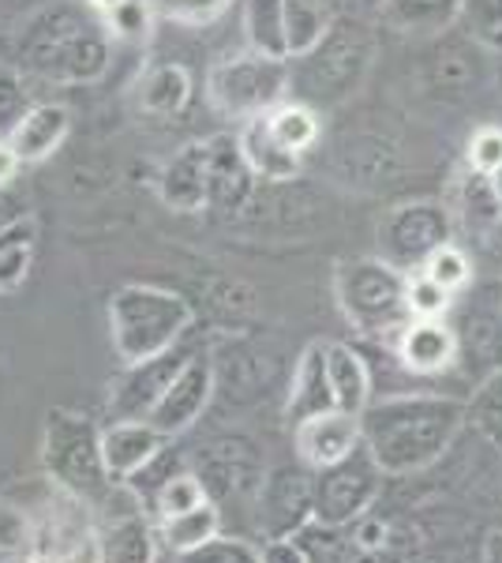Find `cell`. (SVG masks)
Masks as SVG:
<instances>
[{
    "label": "cell",
    "instance_id": "ba28073f",
    "mask_svg": "<svg viewBox=\"0 0 502 563\" xmlns=\"http://www.w3.org/2000/svg\"><path fill=\"white\" fill-rule=\"evenodd\" d=\"M450 327L458 334V368L454 376H461L469 390L488 379L491 372L502 368V286H477L454 301L450 308Z\"/></svg>",
    "mask_w": 502,
    "mask_h": 563
},
{
    "label": "cell",
    "instance_id": "5b68a950",
    "mask_svg": "<svg viewBox=\"0 0 502 563\" xmlns=\"http://www.w3.org/2000/svg\"><path fill=\"white\" fill-rule=\"evenodd\" d=\"M42 470L57 488L83 499L90 511H98L116 488L102 455V429L87 413L64 410V406L45 413Z\"/></svg>",
    "mask_w": 502,
    "mask_h": 563
},
{
    "label": "cell",
    "instance_id": "816d5d0a",
    "mask_svg": "<svg viewBox=\"0 0 502 563\" xmlns=\"http://www.w3.org/2000/svg\"><path fill=\"white\" fill-rule=\"evenodd\" d=\"M483 45H488V49H495V53H502V26H499V31H491V34H483V38H480Z\"/></svg>",
    "mask_w": 502,
    "mask_h": 563
},
{
    "label": "cell",
    "instance_id": "52a82bcc",
    "mask_svg": "<svg viewBox=\"0 0 502 563\" xmlns=\"http://www.w3.org/2000/svg\"><path fill=\"white\" fill-rule=\"evenodd\" d=\"M289 98V60L267 53H236L207 71V102L225 121H252Z\"/></svg>",
    "mask_w": 502,
    "mask_h": 563
},
{
    "label": "cell",
    "instance_id": "836d02e7",
    "mask_svg": "<svg viewBox=\"0 0 502 563\" xmlns=\"http://www.w3.org/2000/svg\"><path fill=\"white\" fill-rule=\"evenodd\" d=\"M420 275H427L435 282V286H443L450 297H461L465 289L477 282V263H472L469 252L461 249V244H443L439 252H432L427 263L420 267Z\"/></svg>",
    "mask_w": 502,
    "mask_h": 563
},
{
    "label": "cell",
    "instance_id": "4dcf8cb0",
    "mask_svg": "<svg viewBox=\"0 0 502 563\" xmlns=\"http://www.w3.org/2000/svg\"><path fill=\"white\" fill-rule=\"evenodd\" d=\"M465 424H472L495 451H502V368L480 379L465 398Z\"/></svg>",
    "mask_w": 502,
    "mask_h": 563
},
{
    "label": "cell",
    "instance_id": "db71d44e",
    "mask_svg": "<svg viewBox=\"0 0 502 563\" xmlns=\"http://www.w3.org/2000/svg\"><path fill=\"white\" fill-rule=\"evenodd\" d=\"M499 286H502V282H499Z\"/></svg>",
    "mask_w": 502,
    "mask_h": 563
},
{
    "label": "cell",
    "instance_id": "5bb4252c",
    "mask_svg": "<svg viewBox=\"0 0 502 563\" xmlns=\"http://www.w3.org/2000/svg\"><path fill=\"white\" fill-rule=\"evenodd\" d=\"M259 177L252 174L236 132H217L207 140V211L236 214L252 203Z\"/></svg>",
    "mask_w": 502,
    "mask_h": 563
},
{
    "label": "cell",
    "instance_id": "bcb514c9",
    "mask_svg": "<svg viewBox=\"0 0 502 563\" xmlns=\"http://www.w3.org/2000/svg\"><path fill=\"white\" fill-rule=\"evenodd\" d=\"M483 563H502V526L491 530L488 544H483Z\"/></svg>",
    "mask_w": 502,
    "mask_h": 563
},
{
    "label": "cell",
    "instance_id": "83f0119b",
    "mask_svg": "<svg viewBox=\"0 0 502 563\" xmlns=\"http://www.w3.org/2000/svg\"><path fill=\"white\" fill-rule=\"evenodd\" d=\"M244 38L248 49L289 60L286 53V0H244Z\"/></svg>",
    "mask_w": 502,
    "mask_h": 563
},
{
    "label": "cell",
    "instance_id": "74e56055",
    "mask_svg": "<svg viewBox=\"0 0 502 563\" xmlns=\"http://www.w3.org/2000/svg\"><path fill=\"white\" fill-rule=\"evenodd\" d=\"M31 549H34L31 511L23 504H12V499H0V552L31 556Z\"/></svg>",
    "mask_w": 502,
    "mask_h": 563
},
{
    "label": "cell",
    "instance_id": "7402d4cb",
    "mask_svg": "<svg viewBox=\"0 0 502 563\" xmlns=\"http://www.w3.org/2000/svg\"><path fill=\"white\" fill-rule=\"evenodd\" d=\"M236 140H241V151L248 158L252 174L267 180V185H286V180H293L300 174V154L289 151L286 143H278V135L267 124V113L244 121Z\"/></svg>",
    "mask_w": 502,
    "mask_h": 563
},
{
    "label": "cell",
    "instance_id": "8d00e7d4",
    "mask_svg": "<svg viewBox=\"0 0 502 563\" xmlns=\"http://www.w3.org/2000/svg\"><path fill=\"white\" fill-rule=\"evenodd\" d=\"M405 301H409V320H446L458 297H450L443 286H435L432 278L416 271V275H409Z\"/></svg>",
    "mask_w": 502,
    "mask_h": 563
},
{
    "label": "cell",
    "instance_id": "ab89813d",
    "mask_svg": "<svg viewBox=\"0 0 502 563\" xmlns=\"http://www.w3.org/2000/svg\"><path fill=\"white\" fill-rule=\"evenodd\" d=\"M465 162H469L472 174H495L502 166V129L499 124H483L469 135V147H465Z\"/></svg>",
    "mask_w": 502,
    "mask_h": 563
},
{
    "label": "cell",
    "instance_id": "c3c4849f",
    "mask_svg": "<svg viewBox=\"0 0 502 563\" xmlns=\"http://www.w3.org/2000/svg\"><path fill=\"white\" fill-rule=\"evenodd\" d=\"M491 263H495V278L502 282V225L495 238H491Z\"/></svg>",
    "mask_w": 502,
    "mask_h": 563
},
{
    "label": "cell",
    "instance_id": "d6a6232c",
    "mask_svg": "<svg viewBox=\"0 0 502 563\" xmlns=\"http://www.w3.org/2000/svg\"><path fill=\"white\" fill-rule=\"evenodd\" d=\"M207 499H210V488H207L203 474H196V470H180L177 477H169L166 485L158 488V496L150 499L147 515L154 522H161V519H172V515H180V511H191V507H203Z\"/></svg>",
    "mask_w": 502,
    "mask_h": 563
},
{
    "label": "cell",
    "instance_id": "4316f807",
    "mask_svg": "<svg viewBox=\"0 0 502 563\" xmlns=\"http://www.w3.org/2000/svg\"><path fill=\"white\" fill-rule=\"evenodd\" d=\"M334 8L331 0H286V53L289 60L312 53L319 42L326 38V31L334 26Z\"/></svg>",
    "mask_w": 502,
    "mask_h": 563
},
{
    "label": "cell",
    "instance_id": "8992f818",
    "mask_svg": "<svg viewBox=\"0 0 502 563\" xmlns=\"http://www.w3.org/2000/svg\"><path fill=\"white\" fill-rule=\"evenodd\" d=\"M409 275L379 256L345 260L334 271V297L353 331L394 342L409 323Z\"/></svg>",
    "mask_w": 502,
    "mask_h": 563
},
{
    "label": "cell",
    "instance_id": "30bf717a",
    "mask_svg": "<svg viewBox=\"0 0 502 563\" xmlns=\"http://www.w3.org/2000/svg\"><path fill=\"white\" fill-rule=\"evenodd\" d=\"M382 477L387 474L376 466L364 443L349 459L315 470V522L337 530V526L364 519L382 493Z\"/></svg>",
    "mask_w": 502,
    "mask_h": 563
},
{
    "label": "cell",
    "instance_id": "f5cc1de1",
    "mask_svg": "<svg viewBox=\"0 0 502 563\" xmlns=\"http://www.w3.org/2000/svg\"><path fill=\"white\" fill-rule=\"evenodd\" d=\"M0 563H31V556H20V552H0Z\"/></svg>",
    "mask_w": 502,
    "mask_h": 563
},
{
    "label": "cell",
    "instance_id": "ac0fdd59",
    "mask_svg": "<svg viewBox=\"0 0 502 563\" xmlns=\"http://www.w3.org/2000/svg\"><path fill=\"white\" fill-rule=\"evenodd\" d=\"M158 199L177 214L207 211V140L185 143L158 174Z\"/></svg>",
    "mask_w": 502,
    "mask_h": 563
},
{
    "label": "cell",
    "instance_id": "277c9868",
    "mask_svg": "<svg viewBox=\"0 0 502 563\" xmlns=\"http://www.w3.org/2000/svg\"><path fill=\"white\" fill-rule=\"evenodd\" d=\"M371 53H376V38L368 26L353 15H337L312 53L289 60V98L312 109L345 102L368 76Z\"/></svg>",
    "mask_w": 502,
    "mask_h": 563
},
{
    "label": "cell",
    "instance_id": "7dc6e473",
    "mask_svg": "<svg viewBox=\"0 0 502 563\" xmlns=\"http://www.w3.org/2000/svg\"><path fill=\"white\" fill-rule=\"evenodd\" d=\"M31 563H98V549L79 552V556H31Z\"/></svg>",
    "mask_w": 502,
    "mask_h": 563
},
{
    "label": "cell",
    "instance_id": "7c38bea8",
    "mask_svg": "<svg viewBox=\"0 0 502 563\" xmlns=\"http://www.w3.org/2000/svg\"><path fill=\"white\" fill-rule=\"evenodd\" d=\"M191 353L185 346L169 350V353H158L150 361H135V365H124L121 376L113 379L109 387V417L113 421H147V413L154 410L166 387L172 384L185 361Z\"/></svg>",
    "mask_w": 502,
    "mask_h": 563
},
{
    "label": "cell",
    "instance_id": "d4e9b609",
    "mask_svg": "<svg viewBox=\"0 0 502 563\" xmlns=\"http://www.w3.org/2000/svg\"><path fill=\"white\" fill-rule=\"evenodd\" d=\"M382 23L401 34H443L461 20L465 0H382Z\"/></svg>",
    "mask_w": 502,
    "mask_h": 563
},
{
    "label": "cell",
    "instance_id": "603a6c76",
    "mask_svg": "<svg viewBox=\"0 0 502 563\" xmlns=\"http://www.w3.org/2000/svg\"><path fill=\"white\" fill-rule=\"evenodd\" d=\"M326 372H331V390L334 406L345 413L360 417L371 406V368L364 361L360 350H353L349 342H326Z\"/></svg>",
    "mask_w": 502,
    "mask_h": 563
},
{
    "label": "cell",
    "instance_id": "3957f363",
    "mask_svg": "<svg viewBox=\"0 0 502 563\" xmlns=\"http://www.w3.org/2000/svg\"><path fill=\"white\" fill-rule=\"evenodd\" d=\"M109 339H113V353L124 361V365H135V361H150L158 353H169L185 342L191 320V305L172 289L161 286H143V282H132V286H121L113 297H109Z\"/></svg>",
    "mask_w": 502,
    "mask_h": 563
},
{
    "label": "cell",
    "instance_id": "f907efd6",
    "mask_svg": "<svg viewBox=\"0 0 502 563\" xmlns=\"http://www.w3.org/2000/svg\"><path fill=\"white\" fill-rule=\"evenodd\" d=\"M87 4L94 8V12H98V15H102V20H105V15L113 12L116 4H121V0H87Z\"/></svg>",
    "mask_w": 502,
    "mask_h": 563
},
{
    "label": "cell",
    "instance_id": "9a60e30c",
    "mask_svg": "<svg viewBox=\"0 0 502 563\" xmlns=\"http://www.w3.org/2000/svg\"><path fill=\"white\" fill-rule=\"evenodd\" d=\"M360 443H364L360 417L345 413V410H326V413L304 417L300 424H293V451H297L300 466H308L312 474L349 459Z\"/></svg>",
    "mask_w": 502,
    "mask_h": 563
},
{
    "label": "cell",
    "instance_id": "6da1fadb",
    "mask_svg": "<svg viewBox=\"0 0 502 563\" xmlns=\"http://www.w3.org/2000/svg\"><path fill=\"white\" fill-rule=\"evenodd\" d=\"M465 429V398L443 390H401L360 413L364 448L387 477L435 466Z\"/></svg>",
    "mask_w": 502,
    "mask_h": 563
},
{
    "label": "cell",
    "instance_id": "f6af8a7d",
    "mask_svg": "<svg viewBox=\"0 0 502 563\" xmlns=\"http://www.w3.org/2000/svg\"><path fill=\"white\" fill-rule=\"evenodd\" d=\"M20 154L12 151V143L0 140V188H12V180L20 177Z\"/></svg>",
    "mask_w": 502,
    "mask_h": 563
},
{
    "label": "cell",
    "instance_id": "e575fe53",
    "mask_svg": "<svg viewBox=\"0 0 502 563\" xmlns=\"http://www.w3.org/2000/svg\"><path fill=\"white\" fill-rule=\"evenodd\" d=\"M154 0H121L113 12L105 15V26L113 34V42H135L143 45L150 38V26H154Z\"/></svg>",
    "mask_w": 502,
    "mask_h": 563
},
{
    "label": "cell",
    "instance_id": "484cf974",
    "mask_svg": "<svg viewBox=\"0 0 502 563\" xmlns=\"http://www.w3.org/2000/svg\"><path fill=\"white\" fill-rule=\"evenodd\" d=\"M154 526H158V544H166L172 556H185V552L199 549V544L222 533V511H217L214 499H207L203 507H191V511H180Z\"/></svg>",
    "mask_w": 502,
    "mask_h": 563
},
{
    "label": "cell",
    "instance_id": "d590c367",
    "mask_svg": "<svg viewBox=\"0 0 502 563\" xmlns=\"http://www.w3.org/2000/svg\"><path fill=\"white\" fill-rule=\"evenodd\" d=\"M177 563H263V549L248 538H233V533H217L199 549L177 556Z\"/></svg>",
    "mask_w": 502,
    "mask_h": 563
},
{
    "label": "cell",
    "instance_id": "9c48e42d",
    "mask_svg": "<svg viewBox=\"0 0 502 563\" xmlns=\"http://www.w3.org/2000/svg\"><path fill=\"white\" fill-rule=\"evenodd\" d=\"M376 241L379 260L394 263L405 275H416L432 252L454 241V211L439 199H409L382 214Z\"/></svg>",
    "mask_w": 502,
    "mask_h": 563
},
{
    "label": "cell",
    "instance_id": "cb8c5ba5",
    "mask_svg": "<svg viewBox=\"0 0 502 563\" xmlns=\"http://www.w3.org/2000/svg\"><path fill=\"white\" fill-rule=\"evenodd\" d=\"M196 84H191V71L177 60H161V65L147 68V76L140 79V106L150 117H177L185 113Z\"/></svg>",
    "mask_w": 502,
    "mask_h": 563
},
{
    "label": "cell",
    "instance_id": "44dd1931",
    "mask_svg": "<svg viewBox=\"0 0 502 563\" xmlns=\"http://www.w3.org/2000/svg\"><path fill=\"white\" fill-rule=\"evenodd\" d=\"M326 410H337L334 390H331V372H326V342H312V346L297 357L293 384H289V398H286V421L300 424L304 417H315Z\"/></svg>",
    "mask_w": 502,
    "mask_h": 563
},
{
    "label": "cell",
    "instance_id": "8fae6325",
    "mask_svg": "<svg viewBox=\"0 0 502 563\" xmlns=\"http://www.w3.org/2000/svg\"><path fill=\"white\" fill-rule=\"evenodd\" d=\"M308 522H315V474L308 466L274 470L259 488V526L267 541L297 538Z\"/></svg>",
    "mask_w": 502,
    "mask_h": 563
},
{
    "label": "cell",
    "instance_id": "d6986e66",
    "mask_svg": "<svg viewBox=\"0 0 502 563\" xmlns=\"http://www.w3.org/2000/svg\"><path fill=\"white\" fill-rule=\"evenodd\" d=\"M169 435H161L150 421H113L102 429V455L113 481H127L169 448Z\"/></svg>",
    "mask_w": 502,
    "mask_h": 563
},
{
    "label": "cell",
    "instance_id": "7bdbcfd3",
    "mask_svg": "<svg viewBox=\"0 0 502 563\" xmlns=\"http://www.w3.org/2000/svg\"><path fill=\"white\" fill-rule=\"evenodd\" d=\"M26 214H31L26 211V199L15 192V188H0V233H4L8 225L23 222Z\"/></svg>",
    "mask_w": 502,
    "mask_h": 563
},
{
    "label": "cell",
    "instance_id": "60d3db41",
    "mask_svg": "<svg viewBox=\"0 0 502 563\" xmlns=\"http://www.w3.org/2000/svg\"><path fill=\"white\" fill-rule=\"evenodd\" d=\"M26 109H31V102H26L20 68H0V140L23 121Z\"/></svg>",
    "mask_w": 502,
    "mask_h": 563
},
{
    "label": "cell",
    "instance_id": "7a4b0ae2",
    "mask_svg": "<svg viewBox=\"0 0 502 563\" xmlns=\"http://www.w3.org/2000/svg\"><path fill=\"white\" fill-rule=\"evenodd\" d=\"M113 60V34L87 0L38 8L15 38V65L45 84H94Z\"/></svg>",
    "mask_w": 502,
    "mask_h": 563
},
{
    "label": "cell",
    "instance_id": "2e32d148",
    "mask_svg": "<svg viewBox=\"0 0 502 563\" xmlns=\"http://www.w3.org/2000/svg\"><path fill=\"white\" fill-rule=\"evenodd\" d=\"M401 368L413 376L435 379L454 376L458 368V334H454L450 320H409L390 342Z\"/></svg>",
    "mask_w": 502,
    "mask_h": 563
},
{
    "label": "cell",
    "instance_id": "4fadbf2b",
    "mask_svg": "<svg viewBox=\"0 0 502 563\" xmlns=\"http://www.w3.org/2000/svg\"><path fill=\"white\" fill-rule=\"evenodd\" d=\"M210 398H214V368H210L207 357L191 353V357L185 361V368L172 376V384L166 387V395L154 402V410L147 413V421L161 435L177 440V435H185L191 424L203 417V410L210 406Z\"/></svg>",
    "mask_w": 502,
    "mask_h": 563
},
{
    "label": "cell",
    "instance_id": "b9f144b4",
    "mask_svg": "<svg viewBox=\"0 0 502 563\" xmlns=\"http://www.w3.org/2000/svg\"><path fill=\"white\" fill-rule=\"evenodd\" d=\"M469 53L461 49V45H450V49H443L439 57H435V84L446 87V90H465L472 79V65H469Z\"/></svg>",
    "mask_w": 502,
    "mask_h": 563
},
{
    "label": "cell",
    "instance_id": "e0dca14e",
    "mask_svg": "<svg viewBox=\"0 0 502 563\" xmlns=\"http://www.w3.org/2000/svg\"><path fill=\"white\" fill-rule=\"evenodd\" d=\"M158 526L143 507L98 519V563H154Z\"/></svg>",
    "mask_w": 502,
    "mask_h": 563
},
{
    "label": "cell",
    "instance_id": "1f68e13d",
    "mask_svg": "<svg viewBox=\"0 0 502 563\" xmlns=\"http://www.w3.org/2000/svg\"><path fill=\"white\" fill-rule=\"evenodd\" d=\"M342 166H345L349 185H379V180L390 177V169H394V151L382 140L360 135V140H349L342 147Z\"/></svg>",
    "mask_w": 502,
    "mask_h": 563
},
{
    "label": "cell",
    "instance_id": "681fc988",
    "mask_svg": "<svg viewBox=\"0 0 502 563\" xmlns=\"http://www.w3.org/2000/svg\"><path fill=\"white\" fill-rule=\"evenodd\" d=\"M488 188H491V196H495L499 207H502V166L495 169V174H488Z\"/></svg>",
    "mask_w": 502,
    "mask_h": 563
},
{
    "label": "cell",
    "instance_id": "f35d334b",
    "mask_svg": "<svg viewBox=\"0 0 502 563\" xmlns=\"http://www.w3.org/2000/svg\"><path fill=\"white\" fill-rule=\"evenodd\" d=\"M233 0H154V12L166 15L172 23H188V26H203L214 23L222 12H230Z\"/></svg>",
    "mask_w": 502,
    "mask_h": 563
},
{
    "label": "cell",
    "instance_id": "ee69618b",
    "mask_svg": "<svg viewBox=\"0 0 502 563\" xmlns=\"http://www.w3.org/2000/svg\"><path fill=\"white\" fill-rule=\"evenodd\" d=\"M263 563H308V556L293 538H286V541L263 544Z\"/></svg>",
    "mask_w": 502,
    "mask_h": 563
},
{
    "label": "cell",
    "instance_id": "ffe728a7",
    "mask_svg": "<svg viewBox=\"0 0 502 563\" xmlns=\"http://www.w3.org/2000/svg\"><path fill=\"white\" fill-rule=\"evenodd\" d=\"M71 132V109L60 102H38L23 113V121L4 135L20 162H45L60 151V143Z\"/></svg>",
    "mask_w": 502,
    "mask_h": 563
},
{
    "label": "cell",
    "instance_id": "f1b7e54d",
    "mask_svg": "<svg viewBox=\"0 0 502 563\" xmlns=\"http://www.w3.org/2000/svg\"><path fill=\"white\" fill-rule=\"evenodd\" d=\"M34 244H38V222L31 214L0 233V294H12L26 282L34 263Z\"/></svg>",
    "mask_w": 502,
    "mask_h": 563
},
{
    "label": "cell",
    "instance_id": "f546056e",
    "mask_svg": "<svg viewBox=\"0 0 502 563\" xmlns=\"http://www.w3.org/2000/svg\"><path fill=\"white\" fill-rule=\"evenodd\" d=\"M267 124H270V132L278 135V143H286V147L300 154V158H304V154L319 143V135H323L319 109L297 102V98H286L281 106H274L267 113Z\"/></svg>",
    "mask_w": 502,
    "mask_h": 563
}]
</instances>
